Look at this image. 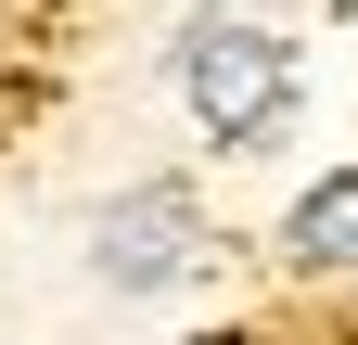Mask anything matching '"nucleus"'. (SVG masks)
I'll return each instance as SVG.
<instances>
[{"mask_svg":"<svg viewBox=\"0 0 358 345\" xmlns=\"http://www.w3.org/2000/svg\"><path fill=\"white\" fill-rule=\"evenodd\" d=\"M205 256V205L179 179H141L103 205V230H90V269H103V294H166L179 269Z\"/></svg>","mask_w":358,"mask_h":345,"instance_id":"f03ea898","label":"nucleus"},{"mask_svg":"<svg viewBox=\"0 0 358 345\" xmlns=\"http://www.w3.org/2000/svg\"><path fill=\"white\" fill-rule=\"evenodd\" d=\"M282 256H294V269H358V166H333V179H307V192H294Z\"/></svg>","mask_w":358,"mask_h":345,"instance_id":"7ed1b4c3","label":"nucleus"},{"mask_svg":"<svg viewBox=\"0 0 358 345\" xmlns=\"http://www.w3.org/2000/svg\"><path fill=\"white\" fill-rule=\"evenodd\" d=\"M179 103L205 115V141H268V128L294 115V52L268 26L205 13L192 38H179Z\"/></svg>","mask_w":358,"mask_h":345,"instance_id":"f257e3e1","label":"nucleus"},{"mask_svg":"<svg viewBox=\"0 0 358 345\" xmlns=\"http://www.w3.org/2000/svg\"><path fill=\"white\" fill-rule=\"evenodd\" d=\"M192 345H243V332H192Z\"/></svg>","mask_w":358,"mask_h":345,"instance_id":"20e7f679","label":"nucleus"}]
</instances>
